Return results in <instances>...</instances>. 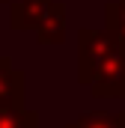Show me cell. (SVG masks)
I'll return each instance as SVG.
<instances>
[{"label": "cell", "mask_w": 125, "mask_h": 128, "mask_svg": "<svg viewBox=\"0 0 125 128\" xmlns=\"http://www.w3.org/2000/svg\"><path fill=\"white\" fill-rule=\"evenodd\" d=\"M113 119H116V128H125V110H119V113H113Z\"/></svg>", "instance_id": "obj_7"}, {"label": "cell", "mask_w": 125, "mask_h": 128, "mask_svg": "<svg viewBox=\"0 0 125 128\" xmlns=\"http://www.w3.org/2000/svg\"><path fill=\"white\" fill-rule=\"evenodd\" d=\"M78 80L98 98L125 92V42L110 30H78Z\"/></svg>", "instance_id": "obj_1"}, {"label": "cell", "mask_w": 125, "mask_h": 128, "mask_svg": "<svg viewBox=\"0 0 125 128\" xmlns=\"http://www.w3.org/2000/svg\"><path fill=\"white\" fill-rule=\"evenodd\" d=\"M0 107H24V72L0 57Z\"/></svg>", "instance_id": "obj_3"}, {"label": "cell", "mask_w": 125, "mask_h": 128, "mask_svg": "<svg viewBox=\"0 0 125 128\" xmlns=\"http://www.w3.org/2000/svg\"><path fill=\"white\" fill-rule=\"evenodd\" d=\"M104 30L116 33L125 42V0H107V6H104Z\"/></svg>", "instance_id": "obj_5"}, {"label": "cell", "mask_w": 125, "mask_h": 128, "mask_svg": "<svg viewBox=\"0 0 125 128\" xmlns=\"http://www.w3.org/2000/svg\"><path fill=\"white\" fill-rule=\"evenodd\" d=\"M0 3H12V0H0Z\"/></svg>", "instance_id": "obj_8"}, {"label": "cell", "mask_w": 125, "mask_h": 128, "mask_svg": "<svg viewBox=\"0 0 125 128\" xmlns=\"http://www.w3.org/2000/svg\"><path fill=\"white\" fill-rule=\"evenodd\" d=\"M12 30H30L42 45H60L66 39V6L60 0H12Z\"/></svg>", "instance_id": "obj_2"}, {"label": "cell", "mask_w": 125, "mask_h": 128, "mask_svg": "<svg viewBox=\"0 0 125 128\" xmlns=\"http://www.w3.org/2000/svg\"><path fill=\"white\" fill-rule=\"evenodd\" d=\"M0 128H39V116L24 107H0Z\"/></svg>", "instance_id": "obj_4"}, {"label": "cell", "mask_w": 125, "mask_h": 128, "mask_svg": "<svg viewBox=\"0 0 125 128\" xmlns=\"http://www.w3.org/2000/svg\"><path fill=\"white\" fill-rule=\"evenodd\" d=\"M66 128H116V119L113 113H104V110H86Z\"/></svg>", "instance_id": "obj_6"}, {"label": "cell", "mask_w": 125, "mask_h": 128, "mask_svg": "<svg viewBox=\"0 0 125 128\" xmlns=\"http://www.w3.org/2000/svg\"><path fill=\"white\" fill-rule=\"evenodd\" d=\"M122 98H125V92H122Z\"/></svg>", "instance_id": "obj_9"}]
</instances>
